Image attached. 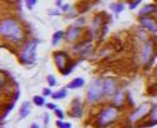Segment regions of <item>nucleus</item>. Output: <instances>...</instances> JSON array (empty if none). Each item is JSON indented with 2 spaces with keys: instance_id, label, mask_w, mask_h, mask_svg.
<instances>
[{
  "instance_id": "1",
  "label": "nucleus",
  "mask_w": 157,
  "mask_h": 128,
  "mask_svg": "<svg viewBox=\"0 0 157 128\" xmlns=\"http://www.w3.org/2000/svg\"><path fill=\"white\" fill-rule=\"evenodd\" d=\"M0 34L10 43H21L24 39V30L20 21L14 17H6L0 23Z\"/></svg>"
},
{
  "instance_id": "2",
  "label": "nucleus",
  "mask_w": 157,
  "mask_h": 128,
  "mask_svg": "<svg viewBox=\"0 0 157 128\" xmlns=\"http://www.w3.org/2000/svg\"><path fill=\"white\" fill-rule=\"evenodd\" d=\"M120 117V109L116 106H107L104 107L96 117L94 126L96 128H107L109 124L114 123Z\"/></svg>"
},
{
  "instance_id": "3",
  "label": "nucleus",
  "mask_w": 157,
  "mask_h": 128,
  "mask_svg": "<svg viewBox=\"0 0 157 128\" xmlns=\"http://www.w3.org/2000/svg\"><path fill=\"white\" fill-rule=\"evenodd\" d=\"M39 40L38 39H30L27 43H24L20 54H19V60L21 64L25 66H32L35 63V55H36V45Z\"/></svg>"
},
{
  "instance_id": "4",
  "label": "nucleus",
  "mask_w": 157,
  "mask_h": 128,
  "mask_svg": "<svg viewBox=\"0 0 157 128\" xmlns=\"http://www.w3.org/2000/svg\"><path fill=\"white\" fill-rule=\"evenodd\" d=\"M104 96L103 91V79H94L90 82L89 88L87 91V100L88 103L94 104L97 102H99Z\"/></svg>"
},
{
  "instance_id": "5",
  "label": "nucleus",
  "mask_w": 157,
  "mask_h": 128,
  "mask_svg": "<svg viewBox=\"0 0 157 128\" xmlns=\"http://www.w3.org/2000/svg\"><path fill=\"white\" fill-rule=\"evenodd\" d=\"M155 40L153 38H148V39L146 40V43L143 44L142 49H141V55H140V59H141V63L142 64H147V66H150V64L155 60Z\"/></svg>"
},
{
  "instance_id": "6",
  "label": "nucleus",
  "mask_w": 157,
  "mask_h": 128,
  "mask_svg": "<svg viewBox=\"0 0 157 128\" xmlns=\"http://www.w3.org/2000/svg\"><path fill=\"white\" fill-rule=\"evenodd\" d=\"M151 109H152V107H151V104L148 103V102L141 104L140 107L133 109L132 113L128 116V122L129 123H137V122H140L141 119L145 118L148 113H151Z\"/></svg>"
},
{
  "instance_id": "7",
  "label": "nucleus",
  "mask_w": 157,
  "mask_h": 128,
  "mask_svg": "<svg viewBox=\"0 0 157 128\" xmlns=\"http://www.w3.org/2000/svg\"><path fill=\"white\" fill-rule=\"evenodd\" d=\"M53 59H54L56 66L58 67V69L60 72L67 68L68 64L72 62L71 60V57L67 53H65V52H63V50H57V52H54L53 53Z\"/></svg>"
},
{
  "instance_id": "8",
  "label": "nucleus",
  "mask_w": 157,
  "mask_h": 128,
  "mask_svg": "<svg viewBox=\"0 0 157 128\" xmlns=\"http://www.w3.org/2000/svg\"><path fill=\"white\" fill-rule=\"evenodd\" d=\"M103 91H104V96H114L117 93V81L113 77H107V78L103 79Z\"/></svg>"
},
{
  "instance_id": "9",
  "label": "nucleus",
  "mask_w": 157,
  "mask_h": 128,
  "mask_svg": "<svg viewBox=\"0 0 157 128\" xmlns=\"http://www.w3.org/2000/svg\"><path fill=\"white\" fill-rule=\"evenodd\" d=\"M81 34H82V28L77 27V25H72V27H69L68 30L65 32V40L68 43L75 42L81 38Z\"/></svg>"
},
{
  "instance_id": "10",
  "label": "nucleus",
  "mask_w": 157,
  "mask_h": 128,
  "mask_svg": "<svg viewBox=\"0 0 157 128\" xmlns=\"http://www.w3.org/2000/svg\"><path fill=\"white\" fill-rule=\"evenodd\" d=\"M140 24L145 29L150 30L151 33H157V19L152 17H145L140 18Z\"/></svg>"
},
{
  "instance_id": "11",
  "label": "nucleus",
  "mask_w": 157,
  "mask_h": 128,
  "mask_svg": "<svg viewBox=\"0 0 157 128\" xmlns=\"http://www.w3.org/2000/svg\"><path fill=\"white\" fill-rule=\"evenodd\" d=\"M83 114V103L81 102V99H73L71 103V116L75 117V118H81Z\"/></svg>"
},
{
  "instance_id": "12",
  "label": "nucleus",
  "mask_w": 157,
  "mask_h": 128,
  "mask_svg": "<svg viewBox=\"0 0 157 128\" xmlns=\"http://www.w3.org/2000/svg\"><path fill=\"white\" fill-rule=\"evenodd\" d=\"M102 27H106V24H103V18L99 15H96L92 20V27H90V36L96 38L99 30H102Z\"/></svg>"
},
{
  "instance_id": "13",
  "label": "nucleus",
  "mask_w": 157,
  "mask_h": 128,
  "mask_svg": "<svg viewBox=\"0 0 157 128\" xmlns=\"http://www.w3.org/2000/svg\"><path fill=\"white\" fill-rule=\"evenodd\" d=\"M157 9V6L155 4H148V5H145L141 10H140V18H145V17H150L152 13H155Z\"/></svg>"
},
{
  "instance_id": "14",
  "label": "nucleus",
  "mask_w": 157,
  "mask_h": 128,
  "mask_svg": "<svg viewBox=\"0 0 157 128\" xmlns=\"http://www.w3.org/2000/svg\"><path fill=\"white\" fill-rule=\"evenodd\" d=\"M30 102H23V104L20 106L19 108V117L23 119V118H27L29 116V113H30Z\"/></svg>"
},
{
  "instance_id": "15",
  "label": "nucleus",
  "mask_w": 157,
  "mask_h": 128,
  "mask_svg": "<svg viewBox=\"0 0 157 128\" xmlns=\"http://www.w3.org/2000/svg\"><path fill=\"white\" fill-rule=\"evenodd\" d=\"M157 124V104H155L151 109V117H150V122L147 123H143L141 127H151V126H155Z\"/></svg>"
},
{
  "instance_id": "16",
  "label": "nucleus",
  "mask_w": 157,
  "mask_h": 128,
  "mask_svg": "<svg viewBox=\"0 0 157 128\" xmlns=\"http://www.w3.org/2000/svg\"><path fill=\"white\" fill-rule=\"evenodd\" d=\"M124 92L122 91V89H120V91H117V93L113 96V104L116 107H118L123 103V100H124Z\"/></svg>"
},
{
  "instance_id": "17",
  "label": "nucleus",
  "mask_w": 157,
  "mask_h": 128,
  "mask_svg": "<svg viewBox=\"0 0 157 128\" xmlns=\"http://www.w3.org/2000/svg\"><path fill=\"white\" fill-rule=\"evenodd\" d=\"M84 85V79L81 78V77H78V78H74L72 82L68 83L67 88L69 89H78V88H82Z\"/></svg>"
},
{
  "instance_id": "18",
  "label": "nucleus",
  "mask_w": 157,
  "mask_h": 128,
  "mask_svg": "<svg viewBox=\"0 0 157 128\" xmlns=\"http://www.w3.org/2000/svg\"><path fill=\"white\" fill-rule=\"evenodd\" d=\"M65 97H67V89L65 88H62L57 92H53V94H52V98L53 99H63Z\"/></svg>"
},
{
  "instance_id": "19",
  "label": "nucleus",
  "mask_w": 157,
  "mask_h": 128,
  "mask_svg": "<svg viewBox=\"0 0 157 128\" xmlns=\"http://www.w3.org/2000/svg\"><path fill=\"white\" fill-rule=\"evenodd\" d=\"M65 35V33L64 32H62V30H58V32H56L54 34H53V38H52V44L53 45H57L59 42H60V39Z\"/></svg>"
},
{
  "instance_id": "20",
  "label": "nucleus",
  "mask_w": 157,
  "mask_h": 128,
  "mask_svg": "<svg viewBox=\"0 0 157 128\" xmlns=\"http://www.w3.org/2000/svg\"><path fill=\"white\" fill-rule=\"evenodd\" d=\"M111 10H113L116 14H120L121 11L124 10V4L123 3H112L111 4Z\"/></svg>"
},
{
  "instance_id": "21",
  "label": "nucleus",
  "mask_w": 157,
  "mask_h": 128,
  "mask_svg": "<svg viewBox=\"0 0 157 128\" xmlns=\"http://www.w3.org/2000/svg\"><path fill=\"white\" fill-rule=\"evenodd\" d=\"M33 103L36 107H43L45 104V98L43 96H34L33 97Z\"/></svg>"
},
{
  "instance_id": "22",
  "label": "nucleus",
  "mask_w": 157,
  "mask_h": 128,
  "mask_svg": "<svg viewBox=\"0 0 157 128\" xmlns=\"http://www.w3.org/2000/svg\"><path fill=\"white\" fill-rule=\"evenodd\" d=\"M77 64H78V60H72V62L68 64V67L65 68L64 70H62L60 73H62L63 75H68V74H69V73H71V72H72V70L75 68V66H77Z\"/></svg>"
},
{
  "instance_id": "23",
  "label": "nucleus",
  "mask_w": 157,
  "mask_h": 128,
  "mask_svg": "<svg viewBox=\"0 0 157 128\" xmlns=\"http://www.w3.org/2000/svg\"><path fill=\"white\" fill-rule=\"evenodd\" d=\"M47 82H48V85L49 87H56L57 85V79H56V77L54 75H48L47 77Z\"/></svg>"
},
{
  "instance_id": "24",
  "label": "nucleus",
  "mask_w": 157,
  "mask_h": 128,
  "mask_svg": "<svg viewBox=\"0 0 157 128\" xmlns=\"http://www.w3.org/2000/svg\"><path fill=\"white\" fill-rule=\"evenodd\" d=\"M57 127L58 128H72V124L69 122H63V121H57Z\"/></svg>"
},
{
  "instance_id": "25",
  "label": "nucleus",
  "mask_w": 157,
  "mask_h": 128,
  "mask_svg": "<svg viewBox=\"0 0 157 128\" xmlns=\"http://www.w3.org/2000/svg\"><path fill=\"white\" fill-rule=\"evenodd\" d=\"M54 113H56V117L58 118V121H62V119H64V112H63L62 109L57 108V109L54 111Z\"/></svg>"
},
{
  "instance_id": "26",
  "label": "nucleus",
  "mask_w": 157,
  "mask_h": 128,
  "mask_svg": "<svg viewBox=\"0 0 157 128\" xmlns=\"http://www.w3.org/2000/svg\"><path fill=\"white\" fill-rule=\"evenodd\" d=\"M36 4V0H27L25 2V5H27L28 9H33V6Z\"/></svg>"
},
{
  "instance_id": "27",
  "label": "nucleus",
  "mask_w": 157,
  "mask_h": 128,
  "mask_svg": "<svg viewBox=\"0 0 157 128\" xmlns=\"http://www.w3.org/2000/svg\"><path fill=\"white\" fill-rule=\"evenodd\" d=\"M140 4H141L140 0H136V2H131V3H129V9L133 10V9H136V6L140 5Z\"/></svg>"
},
{
  "instance_id": "28",
  "label": "nucleus",
  "mask_w": 157,
  "mask_h": 128,
  "mask_svg": "<svg viewBox=\"0 0 157 128\" xmlns=\"http://www.w3.org/2000/svg\"><path fill=\"white\" fill-rule=\"evenodd\" d=\"M71 9H72V6H71L69 4H63V5L60 6V10L64 11V13H65V11H69Z\"/></svg>"
},
{
  "instance_id": "29",
  "label": "nucleus",
  "mask_w": 157,
  "mask_h": 128,
  "mask_svg": "<svg viewBox=\"0 0 157 128\" xmlns=\"http://www.w3.org/2000/svg\"><path fill=\"white\" fill-rule=\"evenodd\" d=\"M52 94H53V92H52L49 88H44L43 89V97H48V96H52Z\"/></svg>"
},
{
  "instance_id": "30",
  "label": "nucleus",
  "mask_w": 157,
  "mask_h": 128,
  "mask_svg": "<svg viewBox=\"0 0 157 128\" xmlns=\"http://www.w3.org/2000/svg\"><path fill=\"white\" fill-rule=\"evenodd\" d=\"M47 107H48V109H50V111H56V109H57V106H56L54 103H47Z\"/></svg>"
},
{
  "instance_id": "31",
  "label": "nucleus",
  "mask_w": 157,
  "mask_h": 128,
  "mask_svg": "<svg viewBox=\"0 0 157 128\" xmlns=\"http://www.w3.org/2000/svg\"><path fill=\"white\" fill-rule=\"evenodd\" d=\"M48 13H49V15H59L60 14V11H58V10H49Z\"/></svg>"
},
{
  "instance_id": "32",
  "label": "nucleus",
  "mask_w": 157,
  "mask_h": 128,
  "mask_svg": "<svg viewBox=\"0 0 157 128\" xmlns=\"http://www.w3.org/2000/svg\"><path fill=\"white\" fill-rule=\"evenodd\" d=\"M48 121H49V116H48V114H45V116H44V124L45 126L48 124Z\"/></svg>"
},
{
  "instance_id": "33",
  "label": "nucleus",
  "mask_w": 157,
  "mask_h": 128,
  "mask_svg": "<svg viewBox=\"0 0 157 128\" xmlns=\"http://www.w3.org/2000/svg\"><path fill=\"white\" fill-rule=\"evenodd\" d=\"M79 48H82V49H83V47H81V45H75V47H74V49H79ZM89 49H90V45L86 48V50H89Z\"/></svg>"
},
{
  "instance_id": "34",
  "label": "nucleus",
  "mask_w": 157,
  "mask_h": 128,
  "mask_svg": "<svg viewBox=\"0 0 157 128\" xmlns=\"http://www.w3.org/2000/svg\"><path fill=\"white\" fill-rule=\"evenodd\" d=\"M30 128H40V127H39V126H38V123H32Z\"/></svg>"
},
{
  "instance_id": "35",
  "label": "nucleus",
  "mask_w": 157,
  "mask_h": 128,
  "mask_svg": "<svg viewBox=\"0 0 157 128\" xmlns=\"http://www.w3.org/2000/svg\"><path fill=\"white\" fill-rule=\"evenodd\" d=\"M56 5H59V8L63 5V3L62 2H59V0H57V2H56Z\"/></svg>"
}]
</instances>
